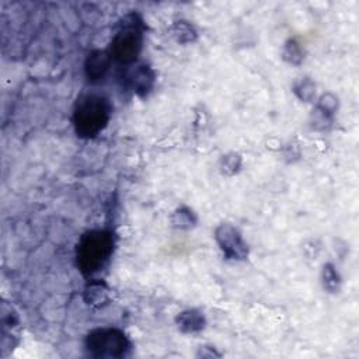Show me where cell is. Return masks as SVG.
Returning <instances> with one entry per match:
<instances>
[{
	"label": "cell",
	"instance_id": "7a4b0ae2",
	"mask_svg": "<svg viewBox=\"0 0 359 359\" xmlns=\"http://www.w3.org/2000/svg\"><path fill=\"white\" fill-rule=\"evenodd\" d=\"M114 248L112 236L104 230L86 233L77 247V262L80 269L87 273H95L108 262Z\"/></svg>",
	"mask_w": 359,
	"mask_h": 359
},
{
	"label": "cell",
	"instance_id": "3957f363",
	"mask_svg": "<svg viewBox=\"0 0 359 359\" xmlns=\"http://www.w3.org/2000/svg\"><path fill=\"white\" fill-rule=\"evenodd\" d=\"M128 338L115 328H98L86 339V349L94 358H122L129 351Z\"/></svg>",
	"mask_w": 359,
	"mask_h": 359
},
{
	"label": "cell",
	"instance_id": "ba28073f",
	"mask_svg": "<svg viewBox=\"0 0 359 359\" xmlns=\"http://www.w3.org/2000/svg\"><path fill=\"white\" fill-rule=\"evenodd\" d=\"M153 83V73L146 67L140 66L132 77V84L136 88V91H147Z\"/></svg>",
	"mask_w": 359,
	"mask_h": 359
},
{
	"label": "cell",
	"instance_id": "5b68a950",
	"mask_svg": "<svg viewBox=\"0 0 359 359\" xmlns=\"http://www.w3.org/2000/svg\"><path fill=\"white\" fill-rule=\"evenodd\" d=\"M216 238L224 251V254L230 258H244L247 254V247L241 240L238 231L230 224H223L216 231Z\"/></svg>",
	"mask_w": 359,
	"mask_h": 359
},
{
	"label": "cell",
	"instance_id": "9c48e42d",
	"mask_svg": "<svg viewBox=\"0 0 359 359\" xmlns=\"http://www.w3.org/2000/svg\"><path fill=\"white\" fill-rule=\"evenodd\" d=\"M105 287L101 283H93L90 285V287L87 289V294H88V302L91 303H101L105 297Z\"/></svg>",
	"mask_w": 359,
	"mask_h": 359
},
{
	"label": "cell",
	"instance_id": "6da1fadb",
	"mask_svg": "<svg viewBox=\"0 0 359 359\" xmlns=\"http://www.w3.org/2000/svg\"><path fill=\"white\" fill-rule=\"evenodd\" d=\"M109 119V105L101 95L87 94L77 100L73 122L77 135L83 137H94L98 135Z\"/></svg>",
	"mask_w": 359,
	"mask_h": 359
},
{
	"label": "cell",
	"instance_id": "8992f818",
	"mask_svg": "<svg viewBox=\"0 0 359 359\" xmlns=\"http://www.w3.org/2000/svg\"><path fill=\"white\" fill-rule=\"evenodd\" d=\"M111 57L104 50H95L86 60V73L90 80H100L107 73Z\"/></svg>",
	"mask_w": 359,
	"mask_h": 359
},
{
	"label": "cell",
	"instance_id": "30bf717a",
	"mask_svg": "<svg viewBox=\"0 0 359 359\" xmlns=\"http://www.w3.org/2000/svg\"><path fill=\"white\" fill-rule=\"evenodd\" d=\"M323 278H324V286L328 290H335L337 285H338V275L334 271L332 265H325L324 266V272H323Z\"/></svg>",
	"mask_w": 359,
	"mask_h": 359
},
{
	"label": "cell",
	"instance_id": "277c9868",
	"mask_svg": "<svg viewBox=\"0 0 359 359\" xmlns=\"http://www.w3.org/2000/svg\"><path fill=\"white\" fill-rule=\"evenodd\" d=\"M112 41V55L121 63L133 62L142 49V29L136 15H129Z\"/></svg>",
	"mask_w": 359,
	"mask_h": 359
},
{
	"label": "cell",
	"instance_id": "52a82bcc",
	"mask_svg": "<svg viewBox=\"0 0 359 359\" xmlns=\"http://www.w3.org/2000/svg\"><path fill=\"white\" fill-rule=\"evenodd\" d=\"M178 324H180V328L185 332L199 331L203 327V317L201 316V313L195 310H188L180 314Z\"/></svg>",
	"mask_w": 359,
	"mask_h": 359
}]
</instances>
